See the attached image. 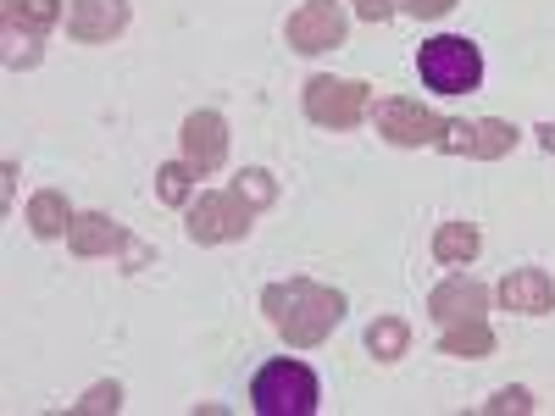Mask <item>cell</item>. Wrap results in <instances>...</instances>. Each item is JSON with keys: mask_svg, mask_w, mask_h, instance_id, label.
I'll list each match as a JSON object with an SVG mask.
<instances>
[{"mask_svg": "<svg viewBox=\"0 0 555 416\" xmlns=\"http://www.w3.org/2000/svg\"><path fill=\"white\" fill-rule=\"evenodd\" d=\"M261 311L272 322V334L295 344V350H317L339 322H345V295L317 284V277H289V284H267L261 289Z\"/></svg>", "mask_w": 555, "mask_h": 416, "instance_id": "obj_1", "label": "cell"}, {"mask_svg": "<svg viewBox=\"0 0 555 416\" xmlns=\"http://www.w3.org/2000/svg\"><path fill=\"white\" fill-rule=\"evenodd\" d=\"M250 405L261 416H311L322 405V384L306 361H267L250 378Z\"/></svg>", "mask_w": 555, "mask_h": 416, "instance_id": "obj_2", "label": "cell"}, {"mask_svg": "<svg viewBox=\"0 0 555 416\" xmlns=\"http://www.w3.org/2000/svg\"><path fill=\"white\" fill-rule=\"evenodd\" d=\"M416 73H423L434 95H473L483 83V51L461 34H439L416 51Z\"/></svg>", "mask_w": 555, "mask_h": 416, "instance_id": "obj_3", "label": "cell"}, {"mask_svg": "<svg viewBox=\"0 0 555 416\" xmlns=\"http://www.w3.org/2000/svg\"><path fill=\"white\" fill-rule=\"evenodd\" d=\"M256 222V206L240 195V190H206L201 200H190V222H183V234L195 245H234L250 234Z\"/></svg>", "mask_w": 555, "mask_h": 416, "instance_id": "obj_4", "label": "cell"}, {"mask_svg": "<svg viewBox=\"0 0 555 416\" xmlns=\"http://www.w3.org/2000/svg\"><path fill=\"white\" fill-rule=\"evenodd\" d=\"M366 106H373V83H361V78H328V73H317L306 83V117L317 128H356L366 117Z\"/></svg>", "mask_w": 555, "mask_h": 416, "instance_id": "obj_5", "label": "cell"}, {"mask_svg": "<svg viewBox=\"0 0 555 416\" xmlns=\"http://www.w3.org/2000/svg\"><path fill=\"white\" fill-rule=\"evenodd\" d=\"M517 128L505 117H478V122H461V117H444V133H439V151L444 156H473V161H500L517 151Z\"/></svg>", "mask_w": 555, "mask_h": 416, "instance_id": "obj_6", "label": "cell"}, {"mask_svg": "<svg viewBox=\"0 0 555 416\" xmlns=\"http://www.w3.org/2000/svg\"><path fill=\"white\" fill-rule=\"evenodd\" d=\"M373 122H378V133L389 139V145H400V151H423V145L439 151V133H444V117L439 112H428L423 101H405V95L384 101L373 112Z\"/></svg>", "mask_w": 555, "mask_h": 416, "instance_id": "obj_7", "label": "cell"}, {"mask_svg": "<svg viewBox=\"0 0 555 416\" xmlns=\"http://www.w3.org/2000/svg\"><path fill=\"white\" fill-rule=\"evenodd\" d=\"M284 39L295 44L300 56L339 51V44H345V12H339V0H306V6L289 17Z\"/></svg>", "mask_w": 555, "mask_h": 416, "instance_id": "obj_8", "label": "cell"}, {"mask_svg": "<svg viewBox=\"0 0 555 416\" xmlns=\"http://www.w3.org/2000/svg\"><path fill=\"white\" fill-rule=\"evenodd\" d=\"M494 300H500L505 311H522V316H550V311H555V277H550L544 266H517V272L500 277Z\"/></svg>", "mask_w": 555, "mask_h": 416, "instance_id": "obj_9", "label": "cell"}, {"mask_svg": "<svg viewBox=\"0 0 555 416\" xmlns=\"http://www.w3.org/2000/svg\"><path fill=\"white\" fill-rule=\"evenodd\" d=\"M183 161L195 172H217L228 161V122L222 112H190L183 117Z\"/></svg>", "mask_w": 555, "mask_h": 416, "instance_id": "obj_10", "label": "cell"}, {"mask_svg": "<svg viewBox=\"0 0 555 416\" xmlns=\"http://www.w3.org/2000/svg\"><path fill=\"white\" fill-rule=\"evenodd\" d=\"M489 311V289L478 284V277H444V284L428 295V316L439 322V328H450V322H478Z\"/></svg>", "mask_w": 555, "mask_h": 416, "instance_id": "obj_11", "label": "cell"}, {"mask_svg": "<svg viewBox=\"0 0 555 416\" xmlns=\"http://www.w3.org/2000/svg\"><path fill=\"white\" fill-rule=\"evenodd\" d=\"M128 28V0H73L67 6V34L78 44H106Z\"/></svg>", "mask_w": 555, "mask_h": 416, "instance_id": "obj_12", "label": "cell"}, {"mask_svg": "<svg viewBox=\"0 0 555 416\" xmlns=\"http://www.w3.org/2000/svg\"><path fill=\"white\" fill-rule=\"evenodd\" d=\"M122 245H128L122 227H117L106 211H83V217H73V227H67V250L83 256V261L112 256V250H122Z\"/></svg>", "mask_w": 555, "mask_h": 416, "instance_id": "obj_13", "label": "cell"}, {"mask_svg": "<svg viewBox=\"0 0 555 416\" xmlns=\"http://www.w3.org/2000/svg\"><path fill=\"white\" fill-rule=\"evenodd\" d=\"M483 250V234L473 222H439V234H434V261L439 266H473Z\"/></svg>", "mask_w": 555, "mask_h": 416, "instance_id": "obj_14", "label": "cell"}, {"mask_svg": "<svg viewBox=\"0 0 555 416\" xmlns=\"http://www.w3.org/2000/svg\"><path fill=\"white\" fill-rule=\"evenodd\" d=\"M28 227H34V239H62L67 227H73V206L62 190H39L28 200Z\"/></svg>", "mask_w": 555, "mask_h": 416, "instance_id": "obj_15", "label": "cell"}, {"mask_svg": "<svg viewBox=\"0 0 555 416\" xmlns=\"http://www.w3.org/2000/svg\"><path fill=\"white\" fill-rule=\"evenodd\" d=\"M439 350L461 355V361H483V355H494V328L483 316L478 322H450V328L439 334Z\"/></svg>", "mask_w": 555, "mask_h": 416, "instance_id": "obj_16", "label": "cell"}, {"mask_svg": "<svg viewBox=\"0 0 555 416\" xmlns=\"http://www.w3.org/2000/svg\"><path fill=\"white\" fill-rule=\"evenodd\" d=\"M7 23H12V34L44 39L62 23V0H7Z\"/></svg>", "mask_w": 555, "mask_h": 416, "instance_id": "obj_17", "label": "cell"}, {"mask_svg": "<svg viewBox=\"0 0 555 416\" xmlns=\"http://www.w3.org/2000/svg\"><path fill=\"white\" fill-rule=\"evenodd\" d=\"M366 350H373L378 361H400L411 350V328H405L400 316H378L373 328H366Z\"/></svg>", "mask_w": 555, "mask_h": 416, "instance_id": "obj_18", "label": "cell"}, {"mask_svg": "<svg viewBox=\"0 0 555 416\" xmlns=\"http://www.w3.org/2000/svg\"><path fill=\"white\" fill-rule=\"evenodd\" d=\"M195 167L190 161H167L162 172H156V200L162 206H190V195H195Z\"/></svg>", "mask_w": 555, "mask_h": 416, "instance_id": "obj_19", "label": "cell"}, {"mask_svg": "<svg viewBox=\"0 0 555 416\" xmlns=\"http://www.w3.org/2000/svg\"><path fill=\"white\" fill-rule=\"evenodd\" d=\"M234 190H240V195H245V200H250L256 211H267V206L278 200V178H272L267 167H245V172H240V183H234Z\"/></svg>", "mask_w": 555, "mask_h": 416, "instance_id": "obj_20", "label": "cell"}, {"mask_svg": "<svg viewBox=\"0 0 555 416\" xmlns=\"http://www.w3.org/2000/svg\"><path fill=\"white\" fill-rule=\"evenodd\" d=\"M78 416H106V411H122V384H95L78 405H73Z\"/></svg>", "mask_w": 555, "mask_h": 416, "instance_id": "obj_21", "label": "cell"}, {"mask_svg": "<svg viewBox=\"0 0 555 416\" xmlns=\"http://www.w3.org/2000/svg\"><path fill=\"white\" fill-rule=\"evenodd\" d=\"M395 6L405 12V17H423V23H434V17H444L455 0H395Z\"/></svg>", "mask_w": 555, "mask_h": 416, "instance_id": "obj_22", "label": "cell"}, {"mask_svg": "<svg viewBox=\"0 0 555 416\" xmlns=\"http://www.w3.org/2000/svg\"><path fill=\"white\" fill-rule=\"evenodd\" d=\"M483 411H489V416H500V411H533V394H528V389H500Z\"/></svg>", "mask_w": 555, "mask_h": 416, "instance_id": "obj_23", "label": "cell"}, {"mask_svg": "<svg viewBox=\"0 0 555 416\" xmlns=\"http://www.w3.org/2000/svg\"><path fill=\"white\" fill-rule=\"evenodd\" d=\"M350 6H356V17L361 23H389L400 6H395V0H350Z\"/></svg>", "mask_w": 555, "mask_h": 416, "instance_id": "obj_24", "label": "cell"}, {"mask_svg": "<svg viewBox=\"0 0 555 416\" xmlns=\"http://www.w3.org/2000/svg\"><path fill=\"white\" fill-rule=\"evenodd\" d=\"M539 145H544V151L555 156V122H544V128H539Z\"/></svg>", "mask_w": 555, "mask_h": 416, "instance_id": "obj_25", "label": "cell"}]
</instances>
